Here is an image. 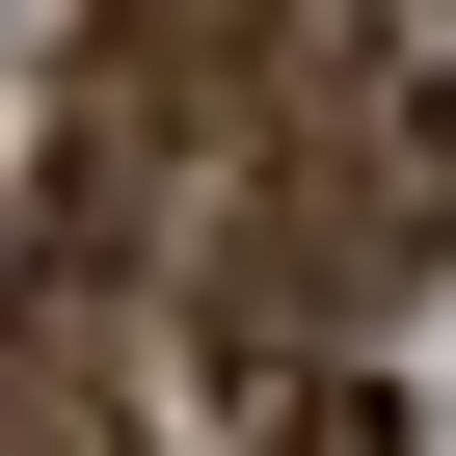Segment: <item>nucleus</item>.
<instances>
[{"instance_id":"1","label":"nucleus","mask_w":456,"mask_h":456,"mask_svg":"<svg viewBox=\"0 0 456 456\" xmlns=\"http://www.w3.org/2000/svg\"><path fill=\"white\" fill-rule=\"evenodd\" d=\"M188 403H215V456H403V403H376L349 349H269V322H215Z\"/></svg>"},{"instance_id":"2","label":"nucleus","mask_w":456,"mask_h":456,"mask_svg":"<svg viewBox=\"0 0 456 456\" xmlns=\"http://www.w3.org/2000/svg\"><path fill=\"white\" fill-rule=\"evenodd\" d=\"M376 81H403V188H429V269H456V0H376Z\"/></svg>"},{"instance_id":"3","label":"nucleus","mask_w":456,"mask_h":456,"mask_svg":"<svg viewBox=\"0 0 456 456\" xmlns=\"http://www.w3.org/2000/svg\"><path fill=\"white\" fill-rule=\"evenodd\" d=\"M28 269H54V161L0 134V322H28Z\"/></svg>"}]
</instances>
